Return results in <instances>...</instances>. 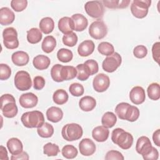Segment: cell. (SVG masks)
I'll use <instances>...</instances> for the list:
<instances>
[{
  "mask_svg": "<svg viewBox=\"0 0 160 160\" xmlns=\"http://www.w3.org/2000/svg\"><path fill=\"white\" fill-rule=\"evenodd\" d=\"M12 62L18 66H23L29 62V57L27 52L19 51L14 52L11 56Z\"/></svg>",
  "mask_w": 160,
  "mask_h": 160,
  "instance_id": "cell-23",
  "label": "cell"
},
{
  "mask_svg": "<svg viewBox=\"0 0 160 160\" xmlns=\"http://www.w3.org/2000/svg\"><path fill=\"white\" fill-rule=\"evenodd\" d=\"M19 102L21 106L24 108H32L37 105L38 98L34 93L27 92L21 95Z\"/></svg>",
  "mask_w": 160,
  "mask_h": 160,
  "instance_id": "cell-14",
  "label": "cell"
},
{
  "mask_svg": "<svg viewBox=\"0 0 160 160\" xmlns=\"http://www.w3.org/2000/svg\"><path fill=\"white\" fill-rule=\"evenodd\" d=\"M45 79L41 76H37L33 79V87L36 90L42 89L45 86Z\"/></svg>",
  "mask_w": 160,
  "mask_h": 160,
  "instance_id": "cell-49",
  "label": "cell"
},
{
  "mask_svg": "<svg viewBox=\"0 0 160 160\" xmlns=\"http://www.w3.org/2000/svg\"><path fill=\"white\" fill-rule=\"evenodd\" d=\"M7 147L9 152L12 155H17L23 150L22 142L16 138H11L7 142Z\"/></svg>",
  "mask_w": 160,
  "mask_h": 160,
  "instance_id": "cell-21",
  "label": "cell"
},
{
  "mask_svg": "<svg viewBox=\"0 0 160 160\" xmlns=\"http://www.w3.org/2000/svg\"><path fill=\"white\" fill-rule=\"evenodd\" d=\"M148 54V49L144 45H138L134 48L133 54L134 56L139 59L144 58Z\"/></svg>",
  "mask_w": 160,
  "mask_h": 160,
  "instance_id": "cell-47",
  "label": "cell"
},
{
  "mask_svg": "<svg viewBox=\"0 0 160 160\" xmlns=\"http://www.w3.org/2000/svg\"><path fill=\"white\" fill-rule=\"evenodd\" d=\"M108 33V28L105 23L101 20L92 22L89 28V35L95 39L104 38Z\"/></svg>",
  "mask_w": 160,
  "mask_h": 160,
  "instance_id": "cell-9",
  "label": "cell"
},
{
  "mask_svg": "<svg viewBox=\"0 0 160 160\" xmlns=\"http://www.w3.org/2000/svg\"><path fill=\"white\" fill-rule=\"evenodd\" d=\"M57 58L59 61L62 62H68L71 61L73 58L72 51L68 49L61 48L57 52Z\"/></svg>",
  "mask_w": 160,
  "mask_h": 160,
  "instance_id": "cell-37",
  "label": "cell"
},
{
  "mask_svg": "<svg viewBox=\"0 0 160 160\" xmlns=\"http://www.w3.org/2000/svg\"><path fill=\"white\" fill-rule=\"evenodd\" d=\"M82 127L76 123H69L64 126L61 130V135L64 139L73 141L79 139L82 136Z\"/></svg>",
  "mask_w": 160,
  "mask_h": 160,
  "instance_id": "cell-4",
  "label": "cell"
},
{
  "mask_svg": "<svg viewBox=\"0 0 160 160\" xmlns=\"http://www.w3.org/2000/svg\"><path fill=\"white\" fill-rule=\"evenodd\" d=\"M58 28L64 34L72 32L74 30V27L71 18L65 16L61 18L58 21Z\"/></svg>",
  "mask_w": 160,
  "mask_h": 160,
  "instance_id": "cell-19",
  "label": "cell"
},
{
  "mask_svg": "<svg viewBox=\"0 0 160 160\" xmlns=\"http://www.w3.org/2000/svg\"><path fill=\"white\" fill-rule=\"evenodd\" d=\"M11 160H19V159L28 160L29 155L26 152L22 151L21 153H19L17 155H12L11 156Z\"/></svg>",
  "mask_w": 160,
  "mask_h": 160,
  "instance_id": "cell-53",
  "label": "cell"
},
{
  "mask_svg": "<svg viewBox=\"0 0 160 160\" xmlns=\"http://www.w3.org/2000/svg\"><path fill=\"white\" fill-rule=\"evenodd\" d=\"M139 110L134 106H130L125 116V119L130 122L136 121L139 116Z\"/></svg>",
  "mask_w": 160,
  "mask_h": 160,
  "instance_id": "cell-41",
  "label": "cell"
},
{
  "mask_svg": "<svg viewBox=\"0 0 160 160\" xmlns=\"http://www.w3.org/2000/svg\"><path fill=\"white\" fill-rule=\"evenodd\" d=\"M77 76L76 68L72 66H62L61 69V77L64 81H68L74 79Z\"/></svg>",
  "mask_w": 160,
  "mask_h": 160,
  "instance_id": "cell-26",
  "label": "cell"
},
{
  "mask_svg": "<svg viewBox=\"0 0 160 160\" xmlns=\"http://www.w3.org/2000/svg\"><path fill=\"white\" fill-rule=\"evenodd\" d=\"M62 40L64 45L69 47H73L77 44L78 38L74 32H71L67 34H64Z\"/></svg>",
  "mask_w": 160,
  "mask_h": 160,
  "instance_id": "cell-42",
  "label": "cell"
},
{
  "mask_svg": "<svg viewBox=\"0 0 160 160\" xmlns=\"http://www.w3.org/2000/svg\"><path fill=\"white\" fill-rule=\"evenodd\" d=\"M51 63L50 59L42 54L38 55L34 58L32 64L34 67L38 70H44L48 68Z\"/></svg>",
  "mask_w": 160,
  "mask_h": 160,
  "instance_id": "cell-25",
  "label": "cell"
},
{
  "mask_svg": "<svg viewBox=\"0 0 160 160\" xmlns=\"http://www.w3.org/2000/svg\"><path fill=\"white\" fill-rule=\"evenodd\" d=\"M46 117L48 121L52 122L60 121L63 117V112L58 107L52 106L46 111Z\"/></svg>",
  "mask_w": 160,
  "mask_h": 160,
  "instance_id": "cell-24",
  "label": "cell"
},
{
  "mask_svg": "<svg viewBox=\"0 0 160 160\" xmlns=\"http://www.w3.org/2000/svg\"><path fill=\"white\" fill-rule=\"evenodd\" d=\"M62 65L59 64H56L54 65L51 69V76L52 79L58 82H62L61 77V69Z\"/></svg>",
  "mask_w": 160,
  "mask_h": 160,
  "instance_id": "cell-44",
  "label": "cell"
},
{
  "mask_svg": "<svg viewBox=\"0 0 160 160\" xmlns=\"http://www.w3.org/2000/svg\"><path fill=\"white\" fill-rule=\"evenodd\" d=\"M121 62V56L119 53L115 52L105 58L102 62V68L108 72H112L120 66Z\"/></svg>",
  "mask_w": 160,
  "mask_h": 160,
  "instance_id": "cell-10",
  "label": "cell"
},
{
  "mask_svg": "<svg viewBox=\"0 0 160 160\" xmlns=\"http://www.w3.org/2000/svg\"><path fill=\"white\" fill-rule=\"evenodd\" d=\"M79 149L82 155L89 156L95 152L96 145L91 139L84 138L79 142Z\"/></svg>",
  "mask_w": 160,
  "mask_h": 160,
  "instance_id": "cell-13",
  "label": "cell"
},
{
  "mask_svg": "<svg viewBox=\"0 0 160 160\" xmlns=\"http://www.w3.org/2000/svg\"><path fill=\"white\" fill-rule=\"evenodd\" d=\"M152 54L154 60L159 64V54H160V42H155L152 47Z\"/></svg>",
  "mask_w": 160,
  "mask_h": 160,
  "instance_id": "cell-51",
  "label": "cell"
},
{
  "mask_svg": "<svg viewBox=\"0 0 160 160\" xmlns=\"http://www.w3.org/2000/svg\"><path fill=\"white\" fill-rule=\"evenodd\" d=\"M2 38L4 45L6 48L14 49L19 46L18 32L14 28L9 27L4 29L2 32Z\"/></svg>",
  "mask_w": 160,
  "mask_h": 160,
  "instance_id": "cell-6",
  "label": "cell"
},
{
  "mask_svg": "<svg viewBox=\"0 0 160 160\" xmlns=\"http://www.w3.org/2000/svg\"><path fill=\"white\" fill-rule=\"evenodd\" d=\"M99 52L104 56H109L114 53V46L108 42H101L98 47Z\"/></svg>",
  "mask_w": 160,
  "mask_h": 160,
  "instance_id": "cell-39",
  "label": "cell"
},
{
  "mask_svg": "<svg viewBox=\"0 0 160 160\" xmlns=\"http://www.w3.org/2000/svg\"><path fill=\"white\" fill-rule=\"evenodd\" d=\"M68 94L67 92L62 89H57L52 95L53 101L59 105L65 104L68 100Z\"/></svg>",
  "mask_w": 160,
  "mask_h": 160,
  "instance_id": "cell-34",
  "label": "cell"
},
{
  "mask_svg": "<svg viewBox=\"0 0 160 160\" xmlns=\"http://www.w3.org/2000/svg\"><path fill=\"white\" fill-rule=\"evenodd\" d=\"M117 121L116 116L110 111L105 112L101 118L102 125L107 128H111L113 127Z\"/></svg>",
  "mask_w": 160,
  "mask_h": 160,
  "instance_id": "cell-31",
  "label": "cell"
},
{
  "mask_svg": "<svg viewBox=\"0 0 160 160\" xmlns=\"http://www.w3.org/2000/svg\"><path fill=\"white\" fill-rule=\"evenodd\" d=\"M152 144L147 136H141L137 140L136 150L137 152L142 156L148 154L152 149Z\"/></svg>",
  "mask_w": 160,
  "mask_h": 160,
  "instance_id": "cell-12",
  "label": "cell"
},
{
  "mask_svg": "<svg viewBox=\"0 0 160 160\" xmlns=\"http://www.w3.org/2000/svg\"><path fill=\"white\" fill-rule=\"evenodd\" d=\"M102 3L108 8L110 9H124L126 8L129 3V0H113V1H102Z\"/></svg>",
  "mask_w": 160,
  "mask_h": 160,
  "instance_id": "cell-28",
  "label": "cell"
},
{
  "mask_svg": "<svg viewBox=\"0 0 160 160\" xmlns=\"http://www.w3.org/2000/svg\"><path fill=\"white\" fill-rule=\"evenodd\" d=\"M0 159L1 160H8L9 158L8 156V152L3 146H0Z\"/></svg>",
  "mask_w": 160,
  "mask_h": 160,
  "instance_id": "cell-55",
  "label": "cell"
},
{
  "mask_svg": "<svg viewBox=\"0 0 160 160\" xmlns=\"http://www.w3.org/2000/svg\"><path fill=\"white\" fill-rule=\"evenodd\" d=\"M21 121L26 128H38L44 123V117L41 111H32L23 113Z\"/></svg>",
  "mask_w": 160,
  "mask_h": 160,
  "instance_id": "cell-2",
  "label": "cell"
},
{
  "mask_svg": "<svg viewBox=\"0 0 160 160\" xmlns=\"http://www.w3.org/2000/svg\"><path fill=\"white\" fill-rule=\"evenodd\" d=\"M79 106L81 109L85 112H89L94 109L96 106V99L90 96H85L80 99Z\"/></svg>",
  "mask_w": 160,
  "mask_h": 160,
  "instance_id": "cell-22",
  "label": "cell"
},
{
  "mask_svg": "<svg viewBox=\"0 0 160 160\" xmlns=\"http://www.w3.org/2000/svg\"><path fill=\"white\" fill-rule=\"evenodd\" d=\"M84 9L90 17L92 18H101L104 12V5L102 1H91L84 4Z\"/></svg>",
  "mask_w": 160,
  "mask_h": 160,
  "instance_id": "cell-8",
  "label": "cell"
},
{
  "mask_svg": "<svg viewBox=\"0 0 160 160\" xmlns=\"http://www.w3.org/2000/svg\"><path fill=\"white\" fill-rule=\"evenodd\" d=\"M28 5L26 0H12L11 1V8L16 12H21L24 10Z\"/></svg>",
  "mask_w": 160,
  "mask_h": 160,
  "instance_id": "cell-45",
  "label": "cell"
},
{
  "mask_svg": "<svg viewBox=\"0 0 160 160\" xmlns=\"http://www.w3.org/2000/svg\"><path fill=\"white\" fill-rule=\"evenodd\" d=\"M131 104L128 102H120L115 108V112L119 119L124 120L127 111Z\"/></svg>",
  "mask_w": 160,
  "mask_h": 160,
  "instance_id": "cell-40",
  "label": "cell"
},
{
  "mask_svg": "<svg viewBox=\"0 0 160 160\" xmlns=\"http://www.w3.org/2000/svg\"><path fill=\"white\" fill-rule=\"evenodd\" d=\"M160 129H158L155 131L152 134V139L154 144L159 147L160 146Z\"/></svg>",
  "mask_w": 160,
  "mask_h": 160,
  "instance_id": "cell-54",
  "label": "cell"
},
{
  "mask_svg": "<svg viewBox=\"0 0 160 160\" xmlns=\"http://www.w3.org/2000/svg\"><path fill=\"white\" fill-rule=\"evenodd\" d=\"M42 35L40 29L32 28L27 31V40L31 44H37L41 40Z\"/></svg>",
  "mask_w": 160,
  "mask_h": 160,
  "instance_id": "cell-30",
  "label": "cell"
},
{
  "mask_svg": "<svg viewBox=\"0 0 160 160\" xmlns=\"http://www.w3.org/2000/svg\"><path fill=\"white\" fill-rule=\"evenodd\" d=\"M129 98L134 104L138 105L143 103L146 99L144 89L141 86H134L129 92Z\"/></svg>",
  "mask_w": 160,
  "mask_h": 160,
  "instance_id": "cell-15",
  "label": "cell"
},
{
  "mask_svg": "<svg viewBox=\"0 0 160 160\" xmlns=\"http://www.w3.org/2000/svg\"><path fill=\"white\" fill-rule=\"evenodd\" d=\"M11 74V69L10 67L6 64H0V79L2 81L6 80L9 78Z\"/></svg>",
  "mask_w": 160,
  "mask_h": 160,
  "instance_id": "cell-46",
  "label": "cell"
},
{
  "mask_svg": "<svg viewBox=\"0 0 160 160\" xmlns=\"http://www.w3.org/2000/svg\"><path fill=\"white\" fill-rule=\"evenodd\" d=\"M109 129L103 126H97L94 128L92 131V136L93 139L98 142L106 141L109 137Z\"/></svg>",
  "mask_w": 160,
  "mask_h": 160,
  "instance_id": "cell-18",
  "label": "cell"
},
{
  "mask_svg": "<svg viewBox=\"0 0 160 160\" xmlns=\"http://www.w3.org/2000/svg\"><path fill=\"white\" fill-rule=\"evenodd\" d=\"M74 22V30L76 31H84L88 25L87 18L81 14H74L71 16Z\"/></svg>",
  "mask_w": 160,
  "mask_h": 160,
  "instance_id": "cell-20",
  "label": "cell"
},
{
  "mask_svg": "<svg viewBox=\"0 0 160 160\" xmlns=\"http://www.w3.org/2000/svg\"><path fill=\"white\" fill-rule=\"evenodd\" d=\"M85 64H86L91 72V76L93 75L98 72L99 70V66L97 61H96L94 59H89L87 60L84 62Z\"/></svg>",
  "mask_w": 160,
  "mask_h": 160,
  "instance_id": "cell-50",
  "label": "cell"
},
{
  "mask_svg": "<svg viewBox=\"0 0 160 160\" xmlns=\"http://www.w3.org/2000/svg\"><path fill=\"white\" fill-rule=\"evenodd\" d=\"M1 110L4 117L12 118L18 114V107L14 96L10 94H5L1 96Z\"/></svg>",
  "mask_w": 160,
  "mask_h": 160,
  "instance_id": "cell-3",
  "label": "cell"
},
{
  "mask_svg": "<svg viewBox=\"0 0 160 160\" xmlns=\"http://www.w3.org/2000/svg\"><path fill=\"white\" fill-rule=\"evenodd\" d=\"M56 46V40L52 36H47L41 44L42 50L46 53H50Z\"/></svg>",
  "mask_w": 160,
  "mask_h": 160,
  "instance_id": "cell-29",
  "label": "cell"
},
{
  "mask_svg": "<svg viewBox=\"0 0 160 160\" xmlns=\"http://www.w3.org/2000/svg\"><path fill=\"white\" fill-rule=\"evenodd\" d=\"M95 48L94 43L91 40L82 41L78 48V52L82 57H86L91 55Z\"/></svg>",
  "mask_w": 160,
  "mask_h": 160,
  "instance_id": "cell-17",
  "label": "cell"
},
{
  "mask_svg": "<svg viewBox=\"0 0 160 160\" xmlns=\"http://www.w3.org/2000/svg\"><path fill=\"white\" fill-rule=\"evenodd\" d=\"M150 0H134L131 4V11L132 15L139 19L145 18L151 6Z\"/></svg>",
  "mask_w": 160,
  "mask_h": 160,
  "instance_id": "cell-5",
  "label": "cell"
},
{
  "mask_svg": "<svg viewBox=\"0 0 160 160\" xmlns=\"http://www.w3.org/2000/svg\"><path fill=\"white\" fill-rule=\"evenodd\" d=\"M40 31L46 34L51 33L54 28V22L50 17L43 18L39 22Z\"/></svg>",
  "mask_w": 160,
  "mask_h": 160,
  "instance_id": "cell-27",
  "label": "cell"
},
{
  "mask_svg": "<svg viewBox=\"0 0 160 160\" xmlns=\"http://www.w3.org/2000/svg\"><path fill=\"white\" fill-rule=\"evenodd\" d=\"M14 85L19 91L29 90L32 86V81L29 74L25 71H19L14 78Z\"/></svg>",
  "mask_w": 160,
  "mask_h": 160,
  "instance_id": "cell-7",
  "label": "cell"
},
{
  "mask_svg": "<svg viewBox=\"0 0 160 160\" xmlns=\"http://www.w3.org/2000/svg\"><path fill=\"white\" fill-rule=\"evenodd\" d=\"M110 85L109 78L103 73L96 75L92 81L94 89L98 92H102L106 91Z\"/></svg>",
  "mask_w": 160,
  "mask_h": 160,
  "instance_id": "cell-11",
  "label": "cell"
},
{
  "mask_svg": "<svg viewBox=\"0 0 160 160\" xmlns=\"http://www.w3.org/2000/svg\"><path fill=\"white\" fill-rule=\"evenodd\" d=\"M144 159L146 160H157L159 158V152L157 149L152 146L151 151L146 155L142 156Z\"/></svg>",
  "mask_w": 160,
  "mask_h": 160,
  "instance_id": "cell-52",
  "label": "cell"
},
{
  "mask_svg": "<svg viewBox=\"0 0 160 160\" xmlns=\"http://www.w3.org/2000/svg\"><path fill=\"white\" fill-rule=\"evenodd\" d=\"M148 97L153 101H157L160 98V87L157 82H152L149 85L147 89Z\"/></svg>",
  "mask_w": 160,
  "mask_h": 160,
  "instance_id": "cell-35",
  "label": "cell"
},
{
  "mask_svg": "<svg viewBox=\"0 0 160 160\" xmlns=\"http://www.w3.org/2000/svg\"><path fill=\"white\" fill-rule=\"evenodd\" d=\"M37 132L40 137L43 138H48L53 135L54 128L51 124L44 122L41 127L37 129Z\"/></svg>",
  "mask_w": 160,
  "mask_h": 160,
  "instance_id": "cell-33",
  "label": "cell"
},
{
  "mask_svg": "<svg viewBox=\"0 0 160 160\" xmlns=\"http://www.w3.org/2000/svg\"><path fill=\"white\" fill-rule=\"evenodd\" d=\"M77 76L76 78L80 81H86L91 76V72L88 66L84 64H79L76 67Z\"/></svg>",
  "mask_w": 160,
  "mask_h": 160,
  "instance_id": "cell-32",
  "label": "cell"
},
{
  "mask_svg": "<svg viewBox=\"0 0 160 160\" xmlns=\"http://www.w3.org/2000/svg\"><path fill=\"white\" fill-rule=\"evenodd\" d=\"M60 151L59 146L51 142H48L43 146V152L48 156H56Z\"/></svg>",
  "mask_w": 160,
  "mask_h": 160,
  "instance_id": "cell-38",
  "label": "cell"
},
{
  "mask_svg": "<svg viewBox=\"0 0 160 160\" xmlns=\"http://www.w3.org/2000/svg\"><path fill=\"white\" fill-rule=\"evenodd\" d=\"M112 141L122 149H129L133 143V137L131 134L125 131L122 128H116L111 133Z\"/></svg>",
  "mask_w": 160,
  "mask_h": 160,
  "instance_id": "cell-1",
  "label": "cell"
},
{
  "mask_svg": "<svg viewBox=\"0 0 160 160\" xmlns=\"http://www.w3.org/2000/svg\"><path fill=\"white\" fill-rule=\"evenodd\" d=\"M14 19V13L9 8L3 7L0 9V23L1 25H9L12 23Z\"/></svg>",
  "mask_w": 160,
  "mask_h": 160,
  "instance_id": "cell-16",
  "label": "cell"
},
{
  "mask_svg": "<svg viewBox=\"0 0 160 160\" xmlns=\"http://www.w3.org/2000/svg\"><path fill=\"white\" fill-rule=\"evenodd\" d=\"M69 91L71 95L76 97H79L84 94V89L82 84L78 82H74L69 86Z\"/></svg>",
  "mask_w": 160,
  "mask_h": 160,
  "instance_id": "cell-43",
  "label": "cell"
},
{
  "mask_svg": "<svg viewBox=\"0 0 160 160\" xmlns=\"http://www.w3.org/2000/svg\"><path fill=\"white\" fill-rule=\"evenodd\" d=\"M61 153L62 156L66 159H74L77 156L78 151L74 146L67 144L62 148Z\"/></svg>",
  "mask_w": 160,
  "mask_h": 160,
  "instance_id": "cell-36",
  "label": "cell"
},
{
  "mask_svg": "<svg viewBox=\"0 0 160 160\" xmlns=\"http://www.w3.org/2000/svg\"><path fill=\"white\" fill-rule=\"evenodd\" d=\"M106 160H124V158L123 155L119 151L115 150H111L108 151L105 156Z\"/></svg>",
  "mask_w": 160,
  "mask_h": 160,
  "instance_id": "cell-48",
  "label": "cell"
}]
</instances>
